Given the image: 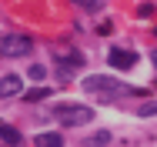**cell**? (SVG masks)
Here are the masks:
<instances>
[{"mask_svg":"<svg viewBox=\"0 0 157 147\" xmlns=\"http://www.w3.org/2000/svg\"><path fill=\"white\" fill-rule=\"evenodd\" d=\"M151 60H154V70H157V47H154V54H151Z\"/></svg>","mask_w":157,"mask_h":147,"instance_id":"4fadbf2b","label":"cell"},{"mask_svg":"<svg viewBox=\"0 0 157 147\" xmlns=\"http://www.w3.org/2000/svg\"><path fill=\"white\" fill-rule=\"evenodd\" d=\"M33 144H37V147H63V137H60V134H37Z\"/></svg>","mask_w":157,"mask_h":147,"instance_id":"ba28073f","label":"cell"},{"mask_svg":"<svg viewBox=\"0 0 157 147\" xmlns=\"http://www.w3.org/2000/svg\"><path fill=\"white\" fill-rule=\"evenodd\" d=\"M107 141H110V134H107V130H100V134H94V137L87 141V147H104Z\"/></svg>","mask_w":157,"mask_h":147,"instance_id":"30bf717a","label":"cell"},{"mask_svg":"<svg viewBox=\"0 0 157 147\" xmlns=\"http://www.w3.org/2000/svg\"><path fill=\"white\" fill-rule=\"evenodd\" d=\"M54 57L63 64V74H74L77 67H84V54L77 47H54Z\"/></svg>","mask_w":157,"mask_h":147,"instance_id":"277c9868","label":"cell"},{"mask_svg":"<svg viewBox=\"0 0 157 147\" xmlns=\"http://www.w3.org/2000/svg\"><path fill=\"white\" fill-rule=\"evenodd\" d=\"M50 94H54V87H33V90H24V100L27 104H37V100H44Z\"/></svg>","mask_w":157,"mask_h":147,"instance_id":"9c48e42d","label":"cell"},{"mask_svg":"<svg viewBox=\"0 0 157 147\" xmlns=\"http://www.w3.org/2000/svg\"><path fill=\"white\" fill-rule=\"evenodd\" d=\"M0 141L10 144V147H20L24 144V134H20L17 127H10V124H0Z\"/></svg>","mask_w":157,"mask_h":147,"instance_id":"52a82bcc","label":"cell"},{"mask_svg":"<svg viewBox=\"0 0 157 147\" xmlns=\"http://www.w3.org/2000/svg\"><path fill=\"white\" fill-rule=\"evenodd\" d=\"M107 64H110L114 70H130V67L137 64V54L127 50V47H114V50L107 54Z\"/></svg>","mask_w":157,"mask_h":147,"instance_id":"5b68a950","label":"cell"},{"mask_svg":"<svg viewBox=\"0 0 157 147\" xmlns=\"http://www.w3.org/2000/svg\"><path fill=\"white\" fill-rule=\"evenodd\" d=\"M17 94H24V77H20V74L0 77V97H3V100H7V97H17Z\"/></svg>","mask_w":157,"mask_h":147,"instance_id":"8992f818","label":"cell"},{"mask_svg":"<svg viewBox=\"0 0 157 147\" xmlns=\"http://www.w3.org/2000/svg\"><path fill=\"white\" fill-rule=\"evenodd\" d=\"M27 77H30V80H44V77H47V67H40V64H33L30 70H27Z\"/></svg>","mask_w":157,"mask_h":147,"instance_id":"8fae6325","label":"cell"},{"mask_svg":"<svg viewBox=\"0 0 157 147\" xmlns=\"http://www.w3.org/2000/svg\"><path fill=\"white\" fill-rule=\"evenodd\" d=\"M54 120L60 127H84L94 120V110L84 104H60V107H54Z\"/></svg>","mask_w":157,"mask_h":147,"instance_id":"6da1fadb","label":"cell"},{"mask_svg":"<svg viewBox=\"0 0 157 147\" xmlns=\"http://www.w3.org/2000/svg\"><path fill=\"white\" fill-rule=\"evenodd\" d=\"M140 117H154L157 114V100H147V104H140V110H137Z\"/></svg>","mask_w":157,"mask_h":147,"instance_id":"7c38bea8","label":"cell"},{"mask_svg":"<svg viewBox=\"0 0 157 147\" xmlns=\"http://www.w3.org/2000/svg\"><path fill=\"white\" fill-rule=\"evenodd\" d=\"M84 90H104L107 97H144L140 87H127V84H117L114 77H87L84 80Z\"/></svg>","mask_w":157,"mask_h":147,"instance_id":"7a4b0ae2","label":"cell"},{"mask_svg":"<svg viewBox=\"0 0 157 147\" xmlns=\"http://www.w3.org/2000/svg\"><path fill=\"white\" fill-rule=\"evenodd\" d=\"M33 50V40L24 33H7L0 37V57H27Z\"/></svg>","mask_w":157,"mask_h":147,"instance_id":"3957f363","label":"cell"},{"mask_svg":"<svg viewBox=\"0 0 157 147\" xmlns=\"http://www.w3.org/2000/svg\"><path fill=\"white\" fill-rule=\"evenodd\" d=\"M77 3H80V0H77Z\"/></svg>","mask_w":157,"mask_h":147,"instance_id":"5bb4252c","label":"cell"}]
</instances>
